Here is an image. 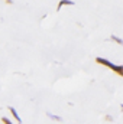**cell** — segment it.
Here are the masks:
<instances>
[{
    "label": "cell",
    "mask_w": 123,
    "mask_h": 124,
    "mask_svg": "<svg viewBox=\"0 0 123 124\" xmlns=\"http://www.w3.org/2000/svg\"><path fill=\"white\" fill-rule=\"evenodd\" d=\"M1 123L3 124H12V121H10L7 117H1Z\"/></svg>",
    "instance_id": "6"
},
{
    "label": "cell",
    "mask_w": 123,
    "mask_h": 124,
    "mask_svg": "<svg viewBox=\"0 0 123 124\" xmlns=\"http://www.w3.org/2000/svg\"><path fill=\"white\" fill-rule=\"evenodd\" d=\"M110 39H112L113 42H116L117 45H123V39H120V38H119V36H116V35H112V36H110Z\"/></svg>",
    "instance_id": "4"
},
{
    "label": "cell",
    "mask_w": 123,
    "mask_h": 124,
    "mask_svg": "<svg viewBox=\"0 0 123 124\" xmlns=\"http://www.w3.org/2000/svg\"><path fill=\"white\" fill-rule=\"evenodd\" d=\"M120 108H122V111H123V104H122V105H120Z\"/></svg>",
    "instance_id": "9"
},
{
    "label": "cell",
    "mask_w": 123,
    "mask_h": 124,
    "mask_svg": "<svg viewBox=\"0 0 123 124\" xmlns=\"http://www.w3.org/2000/svg\"><path fill=\"white\" fill-rule=\"evenodd\" d=\"M75 3L74 1H71V0H61L60 3H58V6H57V12H61V9L64 6H74Z\"/></svg>",
    "instance_id": "2"
},
{
    "label": "cell",
    "mask_w": 123,
    "mask_h": 124,
    "mask_svg": "<svg viewBox=\"0 0 123 124\" xmlns=\"http://www.w3.org/2000/svg\"><path fill=\"white\" fill-rule=\"evenodd\" d=\"M96 62H97V63H100V65H104V66L110 68V69H112L114 74H117L119 77H123V65L112 63L110 61H107V59H104V58H100V56H97V58H96Z\"/></svg>",
    "instance_id": "1"
},
{
    "label": "cell",
    "mask_w": 123,
    "mask_h": 124,
    "mask_svg": "<svg viewBox=\"0 0 123 124\" xmlns=\"http://www.w3.org/2000/svg\"><path fill=\"white\" fill-rule=\"evenodd\" d=\"M4 3H7V4H12L13 1H12V0H4Z\"/></svg>",
    "instance_id": "8"
},
{
    "label": "cell",
    "mask_w": 123,
    "mask_h": 124,
    "mask_svg": "<svg viewBox=\"0 0 123 124\" xmlns=\"http://www.w3.org/2000/svg\"><path fill=\"white\" fill-rule=\"evenodd\" d=\"M9 111H10V113H12V116H13V117H15V120H16V121H19V124L22 123V121H20V117H19V116H18V113H16V110H15V108H13V107H9Z\"/></svg>",
    "instance_id": "3"
},
{
    "label": "cell",
    "mask_w": 123,
    "mask_h": 124,
    "mask_svg": "<svg viewBox=\"0 0 123 124\" xmlns=\"http://www.w3.org/2000/svg\"><path fill=\"white\" fill-rule=\"evenodd\" d=\"M106 121H113V118L110 116H106Z\"/></svg>",
    "instance_id": "7"
},
{
    "label": "cell",
    "mask_w": 123,
    "mask_h": 124,
    "mask_svg": "<svg viewBox=\"0 0 123 124\" xmlns=\"http://www.w3.org/2000/svg\"><path fill=\"white\" fill-rule=\"evenodd\" d=\"M46 116H48V117H49L51 120H55V121H62L61 117H58V116H54V114H51V113H48Z\"/></svg>",
    "instance_id": "5"
}]
</instances>
